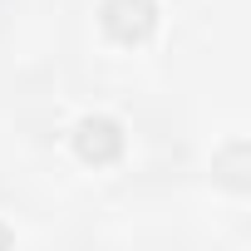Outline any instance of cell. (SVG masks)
I'll list each match as a JSON object with an SVG mask.
<instances>
[{
  "instance_id": "obj_1",
  "label": "cell",
  "mask_w": 251,
  "mask_h": 251,
  "mask_svg": "<svg viewBox=\"0 0 251 251\" xmlns=\"http://www.w3.org/2000/svg\"><path fill=\"white\" fill-rule=\"evenodd\" d=\"M158 25V5L153 0H103V30L118 45H143Z\"/></svg>"
},
{
  "instance_id": "obj_2",
  "label": "cell",
  "mask_w": 251,
  "mask_h": 251,
  "mask_svg": "<svg viewBox=\"0 0 251 251\" xmlns=\"http://www.w3.org/2000/svg\"><path fill=\"white\" fill-rule=\"evenodd\" d=\"M74 153H79L84 163H94V168L118 163V153H123V128H118V118H103V113L84 118L79 128H74Z\"/></svg>"
},
{
  "instance_id": "obj_3",
  "label": "cell",
  "mask_w": 251,
  "mask_h": 251,
  "mask_svg": "<svg viewBox=\"0 0 251 251\" xmlns=\"http://www.w3.org/2000/svg\"><path fill=\"white\" fill-rule=\"evenodd\" d=\"M246 158H251V148H246V143H226V148L217 153L212 173H217L226 187H236V192H241V187H246Z\"/></svg>"
},
{
  "instance_id": "obj_4",
  "label": "cell",
  "mask_w": 251,
  "mask_h": 251,
  "mask_svg": "<svg viewBox=\"0 0 251 251\" xmlns=\"http://www.w3.org/2000/svg\"><path fill=\"white\" fill-rule=\"evenodd\" d=\"M10 241H15V231H10V226H0V246H10Z\"/></svg>"
}]
</instances>
